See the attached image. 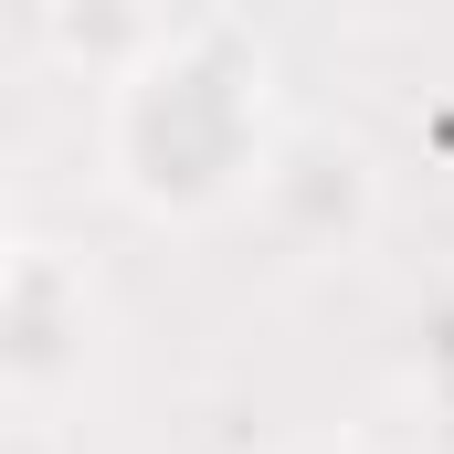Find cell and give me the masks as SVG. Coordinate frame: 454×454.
Instances as JSON below:
<instances>
[{
  "instance_id": "6da1fadb",
  "label": "cell",
  "mask_w": 454,
  "mask_h": 454,
  "mask_svg": "<svg viewBox=\"0 0 454 454\" xmlns=\"http://www.w3.org/2000/svg\"><path fill=\"white\" fill-rule=\"evenodd\" d=\"M116 169L159 212H201L212 191H232V169H243V74L212 64V32L201 43H159L127 74V96H116Z\"/></svg>"
},
{
  "instance_id": "7a4b0ae2",
  "label": "cell",
  "mask_w": 454,
  "mask_h": 454,
  "mask_svg": "<svg viewBox=\"0 0 454 454\" xmlns=\"http://www.w3.org/2000/svg\"><path fill=\"white\" fill-rule=\"evenodd\" d=\"M0 328H11V391H43L53 370H74V339H85V275L53 254V243H21L11 254V307H0Z\"/></svg>"
},
{
  "instance_id": "277c9868",
  "label": "cell",
  "mask_w": 454,
  "mask_h": 454,
  "mask_svg": "<svg viewBox=\"0 0 454 454\" xmlns=\"http://www.w3.org/2000/svg\"><path fill=\"white\" fill-rule=\"evenodd\" d=\"M307 454H328V444H307Z\"/></svg>"
},
{
  "instance_id": "3957f363",
  "label": "cell",
  "mask_w": 454,
  "mask_h": 454,
  "mask_svg": "<svg viewBox=\"0 0 454 454\" xmlns=\"http://www.w3.org/2000/svg\"><path fill=\"white\" fill-rule=\"evenodd\" d=\"M264 201L275 212H328V232H359V212H370V159L359 148H339V137H307V148H286L275 159V180H264Z\"/></svg>"
}]
</instances>
